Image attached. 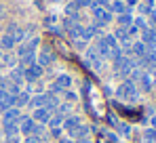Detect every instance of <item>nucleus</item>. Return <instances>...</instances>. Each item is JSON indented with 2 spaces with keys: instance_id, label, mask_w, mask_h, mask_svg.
Here are the masks:
<instances>
[{
  "instance_id": "8",
  "label": "nucleus",
  "mask_w": 156,
  "mask_h": 143,
  "mask_svg": "<svg viewBox=\"0 0 156 143\" xmlns=\"http://www.w3.org/2000/svg\"><path fill=\"white\" fill-rule=\"evenodd\" d=\"M34 126H36V122L30 116H21V120H19V133H23L26 137H30V135H34Z\"/></svg>"
},
{
  "instance_id": "37",
  "label": "nucleus",
  "mask_w": 156,
  "mask_h": 143,
  "mask_svg": "<svg viewBox=\"0 0 156 143\" xmlns=\"http://www.w3.org/2000/svg\"><path fill=\"white\" fill-rule=\"evenodd\" d=\"M53 2H57V0H53Z\"/></svg>"
},
{
  "instance_id": "18",
  "label": "nucleus",
  "mask_w": 156,
  "mask_h": 143,
  "mask_svg": "<svg viewBox=\"0 0 156 143\" xmlns=\"http://www.w3.org/2000/svg\"><path fill=\"white\" fill-rule=\"evenodd\" d=\"M0 47H2V51H11V48L15 47V38L11 34H4L2 40H0Z\"/></svg>"
},
{
  "instance_id": "16",
  "label": "nucleus",
  "mask_w": 156,
  "mask_h": 143,
  "mask_svg": "<svg viewBox=\"0 0 156 143\" xmlns=\"http://www.w3.org/2000/svg\"><path fill=\"white\" fill-rule=\"evenodd\" d=\"M137 82L141 84V89H144V91H150V89H152V84H154V80H152V76H150V74H141Z\"/></svg>"
},
{
  "instance_id": "34",
  "label": "nucleus",
  "mask_w": 156,
  "mask_h": 143,
  "mask_svg": "<svg viewBox=\"0 0 156 143\" xmlns=\"http://www.w3.org/2000/svg\"><path fill=\"white\" fill-rule=\"evenodd\" d=\"M152 128H156V116H152Z\"/></svg>"
},
{
  "instance_id": "11",
  "label": "nucleus",
  "mask_w": 156,
  "mask_h": 143,
  "mask_svg": "<svg viewBox=\"0 0 156 143\" xmlns=\"http://www.w3.org/2000/svg\"><path fill=\"white\" fill-rule=\"evenodd\" d=\"M36 47H38V38H32V40H27V42H23V44L19 47V51H17V55H19V57H26V55H32V53L36 51Z\"/></svg>"
},
{
  "instance_id": "36",
  "label": "nucleus",
  "mask_w": 156,
  "mask_h": 143,
  "mask_svg": "<svg viewBox=\"0 0 156 143\" xmlns=\"http://www.w3.org/2000/svg\"><path fill=\"white\" fill-rule=\"evenodd\" d=\"M0 57H2V53H0Z\"/></svg>"
},
{
  "instance_id": "25",
  "label": "nucleus",
  "mask_w": 156,
  "mask_h": 143,
  "mask_svg": "<svg viewBox=\"0 0 156 143\" xmlns=\"http://www.w3.org/2000/svg\"><path fill=\"white\" fill-rule=\"evenodd\" d=\"M133 23V19H131V15H127V13H122L120 17H118V25L120 27H127V25Z\"/></svg>"
},
{
  "instance_id": "28",
  "label": "nucleus",
  "mask_w": 156,
  "mask_h": 143,
  "mask_svg": "<svg viewBox=\"0 0 156 143\" xmlns=\"http://www.w3.org/2000/svg\"><path fill=\"white\" fill-rule=\"evenodd\" d=\"M61 135H63V128H61V126H53V128H51V137L59 139Z\"/></svg>"
},
{
  "instance_id": "13",
  "label": "nucleus",
  "mask_w": 156,
  "mask_h": 143,
  "mask_svg": "<svg viewBox=\"0 0 156 143\" xmlns=\"http://www.w3.org/2000/svg\"><path fill=\"white\" fill-rule=\"evenodd\" d=\"M4 128H2V133L11 139V137H15V135H19V122H4L2 124Z\"/></svg>"
},
{
  "instance_id": "19",
  "label": "nucleus",
  "mask_w": 156,
  "mask_h": 143,
  "mask_svg": "<svg viewBox=\"0 0 156 143\" xmlns=\"http://www.w3.org/2000/svg\"><path fill=\"white\" fill-rule=\"evenodd\" d=\"M55 84H59L61 89H70V84H72V76H68V74H59L57 80H55Z\"/></svg>"
},
{
  "instance_id": "2",
  "label": "nucleus",
  "mask_w": 156,
  "mask_h": 143,
  "mask_svg": "<svg viewBox=\"0 0 156 143\" xmlns=\"http://www.w3.org/2000/svg\"><path fill=\"white\" fill-rule=\"evenodd\" d=\"M84 65L91 68V70H95V72H101V68H104V57L95 51V47L87 48V61H84Z\"/></svg>"
},
{
  "instance_id": "23",
  "label": "nucleus",
  "mask_w": 156,
  "mask_h": 143,
  "mask_svg": "<svg viewBox=\"0 0 156 143\" xmlns=\"http://www.w3.org/2000/svg\"><path fill=\"white\" fill-rule=\"evenodd\" d=\"M110 11H114V13L122 15V13H127V6H125L122 2H118V0H116V2H112V4H110Z\"/></svg>"
},
{
  "instance_id": "21",
  "label": "nucleus",
  "mask_w": 156,
  "mask_h": 143,
  "mask_svg": "<svg viewBox=\"0 0 156 143\" xmlns=\"http://www.w3.org/2000/svg\"><path fill=\"white\" fill-rule=\"evenodd\" d=\"M144 44L156 47V32H152V30H144Z\"/></svg>"
},
{
  "instance_id": "24",
  "label": "nucleus",
  "mask_w": 156,
  "mask_h": 143,
  "mask_svg": "<svg viewBox=\"0 0 156 143\" xmlns=\"http://www.w3.org/2000/svg\"><path fill=\"white\" fill-rule=\"evenodd\" d=\"M144 139L150 143H156V128H146L144 131Z\"/></svg>"
},
{
  "instance_id": "22",
  "label": "nucleus",
  "mask_w": 156,
  "mask_h": 143,
  "mask_svg": "<svg viewBox=\"0 0 156 143\" xmlns=\"http://www.w3.org/2000/svg\"><path fill=\"white\" fill-rule=\"evenodd\" d=\"M131 53H135L137 57H144L148 51H146V44H144V42H135V44L131 47Z\"/></svg>"
},
{
  "instance_id": "5",
  "label": "nucleus",
  "mask_w": 156,
  "mask_h": 143,
  "mask_svg": "<svg viewBox=\"0 0 156 143\" xmlns=\"http://www.w3.org/2000/svg\"><path fill=\"white\" fill-rule=\"evenodd\" d=\"M93 15H95V21H97V27L99 25H105L110 19H112V13L110 9H101V6H93Z\"/></svg>"
},
{
  "instance_id": "32",
  "label": "nucleus",
  "mask_w": 156,
  "mask_h": 143,
  "mask_svg": "<svg viewBox=\"0 0 156 143\" xmlns=\"http://www.w3.org/2000/svg\"><path fill=\"white\" fill-rule=\"evenodd\" d=\"M118 131H120L122 135H129V133H131V128L127 126V124H120V126H118Z\"/></svg>"
},
{
  "instance_id": "20",
  "label": "nucleus",
  "mask_w": 156,
  "mask_h": 143,
  "mask_svg": "<svg viewBox=\"0 0 156 143\" xmlns=\"http://www.w3.org/2000/svg\"><path fill=\"white\" fill-rule=\"evenodd\" d=\"M70 112H72V105H70V103H59V105H57V110H55V114H57V116H61V118H68V116H70Z\"/></svg>"
},
{
  "instance_id": "7",
  "label": "nucleus",
  "mask_w": 156,
  "mask_h": 143,
  "mask_svg": "<svg viewBox=\"0 0 156 143\" xmlns=\"http://www.w3.org/2000/svg\"><path fill=\"white\" fill-rule=\"evenodd\" d=\"M9 107H15V95H11L6 89H0V110H9Z\"/></svg>"
},
{
  "instance_id": "31",
  "label": "nucleus",
  "mask_w": 156,
  "mask_h": 143,
  "mask_svg": "<svg viewBox=\"0 0 156 143\" xmlns=\"http://www.w3.org/2000/svg\"><path fill=\"white\" fill-rule=\"evenodd\" d=\"M23 143H42V137H38V135H30L26 137V141Z\"/></svg>"
},
{
  "instance_id": "15",
  "label": "nucleus",
  "mask_w": 156,
  "mask_h": 143,
  "mask_svg": "<svg viewBox=\"0 0 156 143\" xmlns=\"http://www.w3.org/2000/svg\"><path fill=\"white\" fill-rule=\"evenodd\" d=\"M30 97H32V93H27V91H19L17 95H15V107H23V105H27L30 103Z\"/></svg>"
},
{
  "instance_id": "6",
  "label": "nucleus",
  "mask_w": 156,
  "mask_h": 143,
  "mask_svg": "<svg viewBox=\"0 0 156 143\" xmlns=\"http://www.w3.org/2000/svg\"><path fill=\"white\" fill-rule=\"evenodd\" d=\"M80 124H82V122H80V118H78V116H68V118H63V124H61V128H63V133L70 137V135L76 131Z\"/></svg>"
},
{
  "instance_id": "12",
  "label": "nucleus",
  "mask_w": 156,
  "mask_h": 143,
  "mask_svg": "<svg viewBox=\"0 0 156 143\" xmlns=\"http://www.w3.org/2000/svg\"><path fill=\"white\" fill-rule=\"evenodd\" d=\"M32 110H38V107H44L47 105V93H36V95L30 97V103H27Z\"/></svg>"
},
{
  "instance_id": "30",
  "label": "nucleus",
  "mask_w": 156,
  "mask_h": 143,
  "mask_svg": "<svg viewBox=\"0 0 156 143\" xmlns=\"http://www.w3.org/2000/svg\"><path fill=\"white\" fill-rule=\"evenodd\" d=\"M72 4H74V6H91V4H93V0H74V2H72Z\"/></svg>"
},
{
  "instance_id": "1",
  "label": "nucleus",
  "mask_w": 156,
  "mask_h": 143,
  "mask_svg": "<svg viewBox=\"0 0 156 143\" xmlns=\"http://www.w3.org/2000/svg\"><path fill=\"white\" fill-rule=\"evenodd\" d=\"M116 95H118V99H122V101H135L137 95H139V91H137V86L131 80H127V82H122L116 89Z\"/></svg>"
},
{
  "instance_id": "10",
  "label": "nucleus",
  "mask_w": 156,
  "mask_h": 143,
  "mask_svg": "<svg viewBox=\"0 0 156 143\" xmlns=\"http://www.w3.org/2000/svg\"><path fill=\"white\" fill-rule=\"evenodd\" d=\"M19 120H21L19 107H9V110L2 112V124H4V122H19Z\"/></svg>"
},
{
  "instance_id": "27",
  "label": "nucleus",
  "mask_w": 156,
  "mask_h": 143,
  "mask_svg": "<svg viewBox=\"0 0 156 143\" xmlns=\"http://www.w3.org/2000/svg\"><path fill=\"white\" fill-rule=\"evenodd\" d=\"M61 95H63L66 99H68V103H72V101H76V93H72L70 89H66V91H63Z\"/></svg>"
},
{
  "instance_id": "29",
  "label": "nucleus",
  "mask_w": 156,
  "mask_h": 143,
  "mask_svg": "<svg viewBox=\"0 0 156 143\" xmlns=\"http://www.w3.org/2000/svg\"><path fill=\"white\" fill-rule=\"evenodd\" d=\"M74 47L80 48V51H82V48H87V40H84V38H74Z\"/></svg>"
},
{
  "instance_id": "35",
  "label": "nucleus",
  "mask_w": 156,
  "mask_h": 143,
  "mask_svg": "<svg viewBox=\"0 0 156 143\" xmlns=\"http://www.w3.org/2000/svg\"><path fill=\"white\" fill-rule=\"evenodd\" d=\"M74 143H89V139H78V141H74Z\"/></svg>"
},
{
  "instance_id": "9",
  "label": "nucleus",
  "mask_w": 156,
  "mask_h": 143,
  "mask_svg": "<svg viewBox=\"0 0 156 143\" xmlns=\"http://www.w3.org/2000/svg\"><path fill=\"white\" fill-rule=\"evenodd\" d=\"M32 120H34L36 124H49V120H51V112H49L47 107H38V110H34Z\"/></svg>"
},
{
  "instance_id": "33",
  "label": "nucleus",
  "mask_w": 156,
  "mask_h": 143,
  "mask_svg": "<svg viewBox=\"0 0 156 143\" xmlns=\"http://www.w3.org/2000/svg\"><path fill=\"white\" fill-rule=\"evenodd\" d=\"M57 143H74V141H72V139H70L68 135H66V137L61 135V137H59V141H57Z\"/></svg>"
},
{
  "instance_id": "4",
  "label": "nucleus",
  "mask_w": 156,
  "mask_h": 143,
  "mask_svg": "<svg viewBox=\"0 0 156 143\" xmlns=\"http://www.w3.org/2000/svg\"><path fill=\"white\" fill-rule=\"evenodd\" d=\"M42 74H44V70L34 61V63H30L26 70H23V80H27V82H38L42 78Z\"/></svg>"
},
{
  "instance_id": "26",
  "label": "nucleus",
  "mask_w": 156,
  "mask_h": 143,
  "mask_svg": "<svg viewBox=\"0 0 156 143\" xmlns=\"http://www.w3.org/2000/svg\"><path fill=\"white\" fill-rule=\"evenodd\" d=\"M63 124V118L61 116H57V114H51V120H49V128H53V126H61Z\"/></svg>"
},
{
  "instance_id": "3",
  "label": "nucleus",
  "mask_w": 156,
  "mask_h": 143,
  "mask_svg": "<svg viewBox=\"0 0 156 143\" xmlns=\"http://www.w3.org/2000/svg\"><path fill=\"white\" fill-rule=\"evenodd\" d=\"M114 68H116V72L120 74V76H131V72L135 70V61L133 59H127V57H118L116 61H114Z\"/></svg>"
},
{
  "instance_id": "14",
  "label": "nucleus",
  "mask_w": 156,
  "mask_h": 143,
  "mask_svg": "<svg viewBox=\"0 0 156 143\" xmlns=\"http://www.w3.org/2000/svg\"><path fill=\"white\" fill-rule=\"evenodd\" d=\"M53 61H55V55H53L49 48H44L42 53H40V59H38V65L40 68H47V65H51Z\"/></svg>"
},
{
  "instance_id": "17",
  "label": "nucleus",
  "mask_w": 156,
  "mask_h": 143,
  "mask_svg": "<svg viewBox=\"0 0 156 143\" xmlns=\"http://www.w3.org/2000/svg\"><path fill=\"white\" fill-rule=\"evenodd\" d=\"M57 105H59V99H57V95H53V93H47V105H44V107H47V110H49V112H55V110H57Z\"/></svg>"
}]
</instances>
